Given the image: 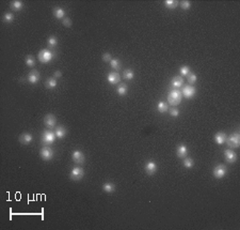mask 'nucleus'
<instances>
[{
  "mask_svg": "<svg viewBox=\"0 0 240 230\" xmlns=\"http://www.w3.org/2000/svg\"><path fill=\"white\" fill-rule=\"evenodd\" d=\"M181 98H182V94H181V91H179L178 89H173V90H171L168 94V102L171 106L175 107L181 104Z\"/></svg>",
  "mask_w": 240,
  "mask_h": 230,
  "instance_id": "nucleus-1",
  "label": "nucleus"
},
{
  "mask_svg": "<svg viewBox=\"0 0 240 230\" xmlns=\"http://www.w3.org/2000/svg\"><path fill=\"white\" fill-rule=\"evenodd\" d=\"M56 137L57 136L53 131H44L43 134H42V143L45 146L53 145Z\"/></svg>",
  "mask_w": 240,
  "mask_h": 230,
  "instance_id": "nucleus-2",
  "label": "nucleus"
},
{
  "mask_svg": "<svg viewBox=\"0 0 240 230\" xmlns=\"http://www.w3.org/2000/svg\"><path fill=\"white\" fill-rule=\"evenodd\" d=\"M226 143L229 148L232 149H237L240 146V135L239 133H233L228 138H226Z\"/></svg>",
  "mask_w": 240,
  "mask_h": 230,
  "instance_id": "nucleus-3",
  "label": "nucleus"
},
{
  "mask_svg": "<svg viewBox=\"0 0 240 230\" xmlns=\"http://www.w3.org/2000/svg\"><path fill=\"white\" fill-rule=\"evenodd\" d=\"M84 177V170L81 167H74L69 174V178L73 181H80Z\"/></svg>",
  "mask_w": 240,
  "mask_h": 230,
  "instance_id": "nucleus-4",
  "label": "nucleus"
},
{
  "mask_svg": "<svg viewBox=\"0 0 240 230\" xmlns=\"http://www.w3.org/2000/svg\"><path fill=\"white\" fill-rule=\"evenodd\" d=\"M38 58L42 63H48V62L54 58V55L50 51H48V49H42L38 55Z\"/></svg>",
  "mask_w": 240,
  "mask_h": 230,
  "instance_id": "nucleus-5",
  "label": "nucleus"
},
{
  "mask_svg": "<svg viewBox=\"0 0 240 230\" xmlns=\"http://www.w3.org/2000/svg\"><path fill=\"white\" fill-rule=\"evenodd\" d=\"M226 171H227L226 166L222 165V164H219V165H217L215 168H213L212 174H213V177H215L216 179H222V178L225 177Z\"/></svg>",
  "mask_w": 240,
  "mask_h": 230,
  "instance_id": "nucleus-6",
  "label": "nucleus"
},
{
  "mask_svg": "<svg viewBox=\"0 0 240 230\" xmlns=\"http://www.w3.org/2000/svg\"><path fill=\"white\" fill-rule=\"evenodd\" d=\"M40 155L44 161H50V159H53V158H54V150L51 148L43 147L40 151Z\"/></svg>",
  "mask_w": 240,
  "mask_h": 230,
  "instance_id": "nucleus-7",
  "label": "nucleus"
},
{
  "mask_svg": "<svg viewBox=\"0 0 240 230\" xmlns=\"http://www.w3.org/2000/svg\"><path fill=\"white\" fill-rule=\"evenodd\" d=\"M195 93H197V89L191 85L184 86V88L181 90V94L186 99H192L195 95Z\"/></svg>",
  "mask_w": 240,
  "mask_h": 230,
  "instance_id": "nucleus-8",
  "label": "nucleus"
},
{
  "mask_svg": "<svg viewBox=\"0 0 240 230\" xmlns=\"http://www.w3.org/2000/svg\"><path fill=\"white\" fill-rule=\"evenodd\" d=\"M72 158L75 163L78 164V165H81V164H83L85 162L84 154H83L80 150H75L72 154Z\"/></svg>",
  "mask_w": 240,
  "mask_h": 230,
  "instance_id": "nucleus-9",
  "label": "nucleus"
},
{
  "mask_svg": "<svg viewBox=\"0 0 240 230\" xmlns=\"http://www.w3.org/2000/svg\"><path fill=\"white\" fill-rule=\"evenodd\" d=\"M144 170L146 172L147 176H153L157 172V164L153 161H148L146 164H145Z\"/></svg>",
  "mask_w": 240,
  "mask_h": 230,
  "instance_id": "nucleus-10",
  "label": "nucleus"
},
{
  "mask_svg": "<svg viewBox=\"0 0 240 230\" xmlns=\"http://www.w3.org/2000/svg\"><path fill=\"white\" fill-rule=\"evenodd\" d=\"M56 122H57V119H56V117H54V115H53V114H48L44 117V124H45L48 129H53V127H54Z\"/></svg>",
  "mask_w": 240,
  "mask_h": 230,
  "instance_id": "nucleus-11",
  "label": "nucleus"
},
{
  "mask_svg": "<svg viewBox=\"0 0 240 230\" xmlns=\"http://www.w3.org/2000/svg\"><path fill=\"white\" fill-rule=\"evenodd\" d=\"M40 78H41V75L40 73H38V71L32 70V71L29 73V75H28V82H29L31 85H35V83L40 82Z\"/></svg>",
  "mask_w": 240,
  "mask_h": 230,
  "instance_id": "nucleus-12",
  "label": "nucleus"
},
{
  "mask_svg": "<svg viewBox=\"0 0 240 230\" xmlns=\"http://www.w3.org/2000/svg\"><path fill=\"white\" fill-rule=\"evenodd\" d=\"M224 158L227 163L233 164L237 161V154L233 150H225L224 151Z\"/></svg>",
  "mask_w": 240,
  "mask_h": 230,
  "instance_id": "nucleus-13",
  "label": "nucleus"
},
{
  "mask_svg": "<svg viewBox=\"0 0 240 230\" xmlns=\"http://www.w3.org/2000/svg\"><path fill=\"white\" fill-rule=\"evenodd\" d=\"M107 79H108L110 85H116V83H119L120 80H121V76H120V74L117 72H110L108 74Z\"/></svg>",
  "mask_w": 240,
  "mask_h": 230,
  "instance_id": "nucleus-14",
  "label": "nucleus"
},
{
  "mask_svg": "<svg viewBox=\"0 0 240 230\" xmlns=\"http://www.w3.org/2000/svg\"><path fill=\"white\" fill-rule=\"evenodd\" d=\"M176 154L179 158H185L188 156V148L186 145L184 143H181V145L177 147L176 149Z\"/></svg>",
  "mask_w": 240,
  "mask_h": 230,
  "instance_id": "nucleus-15",
  "label": "nucleus"
},
{
  "mask_svg": "<svg viewBox=\"0 0 240 230\" xmlns=\"http://www.w3.org/2000/svg\"><path fill=\"white\" fill-rule=\"evenodd\" d=\"M33 139V136L30 133H23L19 136V142L22 145H29Z\"/></svg>",
  "mask_w": 240,
  "mask_h": 230,
  "instance_id": "nucleus-16",
  "label": "nucleus"
},
{
  "mask_svg": "<svg viewBox=\"0 0 240 230\" xmlns=\"http://www.w3.org/2000/svg\"><path fill=\"white\" fill-rule=\"evenodd\" d=\"M171 85H172V87H173L174 89L181 88V86L184 85V78H182L181 76L173 77V79H172V82H171Z\"/></svg>",
  "mask_w": 240,
  "mask_h": 230,
  "instance_id": "nucleus-17",
  "label": "nucleus"
},
{
  "mask_svg": "<svg viewBox=\"0 0 240 230\" xmlns=\"http://www.w3.org/2000/svg\"><path fill=\"white\" fill-rule=\"evenodd\" d=\"M226 135L224 132H218L217 134L215 135V142L218 145H223L224 142H226Z\"/></svg>",
  "mask_w": 240,
  "mask_h": 230,
  "instance_id": "nucleus-18",
  "label": "nucleus"
},
{
  "mask_svg": "<svg viewBox=\"0 0 240 230\" xmlns=\"http://www.w3.org/2000/svg\"><path fill=\"white\" fill-rule=\"evenodd\" d=\"M103 190H104V192L108 193V194H111V193H113L114 190H115V184L112 182H105L103 185Z\"/></svg>",
  "mask_w": 240,
  "mask_h": 230,
  "instance_id": "nucleus-19",
  "label": "nucleus"
},
{
  "mask_svg": "<svg viewBox=\"0 0 240 230\" xmlns=\"http://www.w3.org/2000/svg\"><path fill=\"white\" fill-rule=\"evenodd\" d=\"M54 134H56V136L58 138H64L65 136H66V134H67V131H66V129L63 126V125H60V126H58L56 129V131H54Z\"/></svg>",
  "mask_w": 240,
  "mask_h": 230,
  "instance_id": "nucleus-20",
  "label": "nucleus"
},
{
  "mask_svg": "<svg viewBox=\"0 0 240 230\" xmlns=\"http://www.w3.org/2000/svg\"><path fill=\"white\" fill-rule=\"evenodd\" d=\"M53 14L57 19H61V18H64V16H65V11H64V9H62V8L57 7L54 9Z\"/></svg>",
  "mask_w": 240,
  "mask_h": 230,
  "instance_id": "nucleus-21",
  "label": "nucleus"
},
{
  "mask_svg": "<svg viewBox=\"0 0 240 230\" xmlns=\"http://www.w3.org/2000/svg\"><path fill=\"white\" fill-rule=\"evenodd\" d=\"M23 1H19V0H15V1H12L11 3H10L11 10H13V11H15V12L20 11V10L23 9Z\"/></svg>",
  "mask_w": 240,
  "mask_h": 230,
  "instance_id": "nucleus-22",
  "label": "nucleus"
},
{
  "mask_svg": "<svg viewBox=\"0 0 240 230\" xmlns=\"http://www.w3.org/2000/svg\"><path fill=\"white\" fill-rule=\"evenodd\" d=\"M116 92H117V94H119L120 96L126 95L127 92H128V87H127L126 83H121V85H120L119 87H117Z\"/></svg>",
  "mask_w": 240,
  "mask_h": 230,
  "instance_id": "nucleus-23",
  "label": "nucleus"
},
{
  "mask_svg": "<svg viewBox=\"0 0 240 230\" xmlns=\"http://www.w3.org/2000/svg\"><path fill=\"white\" fill-rule=\"evenodd\" d=\"M57 83H58V82H57V79L56 78H53V77H49V78H47L46 79V82H45V86H46V88L47 89H54L57 87Z\"/></svg>",
  "mask_w": 240,
  "mask_h": 230,
  "instance_id": "nucleus-24",
  "label": "nucleus"
},
{
  "mask_svg": "<svg viewBox=\"0 0 240 230\" xmlns=\"http://www.w3.org/2000/svg\"><path fill=\"white\" fill-rule=\"evenodd\" d=\"M163 4L166 9L172 10V9H175V8L178 7L179 2L177 1V0H166V1L163 2Z\"/></svg>",
  "mask_w": 240,
  "mask_h": 230,
  "instance_id": "nucleus-25",
  "label": "nucleus"
},
{
  "mask_svg": "<svg viewBox=\"0 0 240 230\" xmlns=\"http://www.w3.org/2000/svg\"><path fill=\"white\" fill-rule=\"evenodd\" d=\"M157 110H158L159 112H160V114H163V112H166V111L169 110V105L166 103V102H163V101L159 102L158 105H157Z\"/></svg>",
  "mask_w": 240,
  "mask_h": 230,
  "instance_id": "nucleus-26",
  "label": "nucleus"
},
{
  "mask_svg": "<svg viewBox=\"0 0 240 230\" xmlns=\"http://www.w3.org/2000/svg\"><path fill=\"white\" fill-rule=\"evenodd\" d=\"M123 77H124V79H126V80H131V79H134V77H135V72L132 71L131 69L125 70L124 73H123Z\"/></svg>",
  "mask_w": 240,
  "mask_h": 230,
  "instance_id": "nucleus-27",
  "label": "nucleus"
},
{
  "mask_svg": "<svg viewBox=\"0 0 240 230\" xmlns=\"http://www.w3.org/2000/svg\"><path fill=\"white\" fill-rule=\"evenodd\" d=\"M47 45L49 46V47H56L57 45H58V39H57V36L54 35H50L48 38V40H47Z\"/></svg>",
  "mask_w": 240,
  "mask_h": 230,
  "instance_id": "nucleus-28",
  "label": "nucleus"
},
{
  "mask_svg": "<svg viewBox=\"0 0 240 230\" xmlns=\"http://www.w3.org/2000/svg\"><path fill=\"white\" fill-rule=\"evenodd\" d=\"M110 65L111 67L113 70H115V71H119L120 69H121V61H120V59L117 58H112V60L110 61Z\"/></svg>",
  "mask_w": 240,
  "mask_h": 230,
  "instance_id": "nucleus-29",
  "label": "nucleus"
},
{
  "mask_svg": "<svg viewBox=\"0 0 240 230\" xmlns=\"http://www.w3.org/2000/svg\"><path fill=\"white\" fill-rule=\"evenodd\" d=\"M182 164H184L185 168L191 169L192 167H193V165H194V161L191 158H188V156H187V158H184V162H182Z\"/></svg>",
  "mask_w": 240,
  "mask_h": 230,
  "instance_id": "nucleus-30",
  "label": "nucleus"
},
{
  "mask_svg": "<svg viewBox=\"0 0 240 230\" xmlns=\"http://www.w3.org/2000/svg\"><path fill=\"white\" fill-rule=\"evenodd\" d=\"M25 62H26V64H27V67H33L35 65V59H34V57L31 56V55H28V56L26 57Z\"/></svg>",
  "mask_w": 240,
  "mask_h": 230,
  "instance_id": "nucleus-31",
  "label": "nucleus"
},
{
  "mask_svg": "<svg viewBox=\"0 0 240 230\" xmlns=\"http://www.w3.org/2000/svg\"><path fill=\"white\" fill-rule=\"evenodd\" d=\"M13 20H14V15L12 13H6L3 15V22L7 23V24H11Z\"/></svg>",
  "mask_w": 240,
  "mask_h": 230,
  "instance_id": "nucleus-32",
  "label": "nucleus"
},
{
  "mask_svg": "<svg viewBox=\"0 0 240 230\" xmlns=\"http://www.w3.org/2000/svg\"><path fill=\"white\" fill-rule=\"evenodd\" d=\"M197 75L194 74V73H189V75H188V82H189V85L193 86L195 83H197Z\"/></svg>",
  "mask_w": 240,
  "mask_h": 230,
  "instance_id": "nucleus-33",
  "label": "nucleus"
},
{
  "mask_svg": "<svg viewBox=\"0 0 240 230\" xmlns=\"http://www.w3.org/2000/svg\"><path fill=\"white\" fill-rule=\"evenodd\" d=\"M179 72H181V76H188L190 73V67L188 65H182V67L179 69Z\"/></svg>",
  "mask_w": 240,
  "mask_h": 230,
  "instance_id": "nucleus-34",
  "label": "nucleus"
},
{
  "mask_svg": "<svg viewBox=\"0 0 240 230\" xmlns=\"http://www.w3.org/2000/svg\"><path fill=\"white\" fill-rule=\"evenodd\" d=\"M179 6H181L182 10H189L190 8H191V2L185 0V1H181V3H179Z\"/></svg>",
  "mask_w": 240,
  "mask_h": 230,
  "instance_id": "nucleus-35",
  "label": "nucleus"
},
{
  "mask_svg": "<svg viewBox=\"0 0 240 230\" xmlns=\"http://www.w3.org/2000/svg\"><path fill=\"white\" fill-rule=\"evenodd\" d=\"M101 59H103L104 62H109V63H110V61L112 60V56L110 53H105L101 56Z\"/></svg>",
  "mask_w": 240,
  "mask_h": 230,
  "instance_id": "nucleus-36",
  "label": "nucleus"
},
{
  "mask_svg": "<svg viewBox=\"0 0 240 230\" xmlns=\"http://www.w3.org/2000/svg\"><path fill=\"white\" fill-rule=\"evenodd\" d=\"M62 24H63V26H65V27H67V28H69L70 26H72V19L70 18H69V17H64L63 18V20H62Z\"/></svg>",
  "mask_w": 240,
  "mask_h": 230,
  "instance_id": "nucleus-37",
  "label": "nucleus"
},
{
  "mask_svg": "<svg viewBox=\"0 0 240 230\" xmlns=\"http://www.w3.org/2000/svg\"><path fill=\"white\" fill-rule=\"evenodd\" d=\"M170 115L172 117H174V118H176L179 115V110L177 108H175V107H172V108H170Z\"/></svg>",
  "mask_w": 240,
  "mask_h": 230,
  "instance_id": "nucleus-38",
  "label": "nucleus"
},
{
  "mask_svg": "<svg viewBox=\"0 0 240 230\" xmlns=\"http://www.w3.org/2000/svg\"><path fill=\"white\" fill-rule=\"evenodd\" d=\"M54 78H60V77H62V72L61 71H56L54 73Z\"/></svg>",
  "mask_w": 240,
  "mask_h": 230,
  "instance_id": "nucleus-39",
  "label": "nucleus"
}]
</instances>
